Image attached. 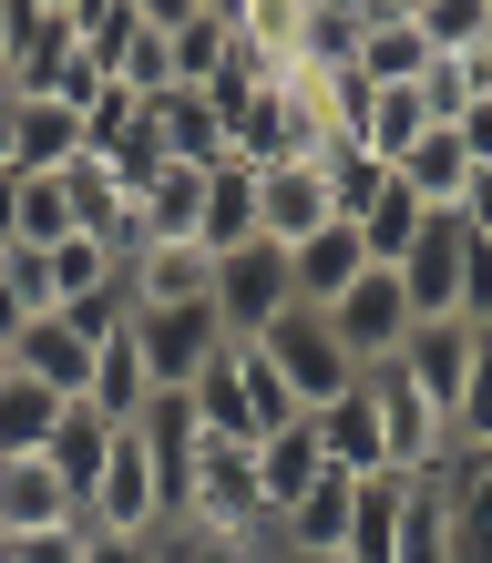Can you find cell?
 I'll return each instance as SVG.
<instances>
[{"label":"cell","mask_w":492,"mask_h":563,"mask_svg":"<svg viewBox=\"0 0 492 563\" xmlns=\"http://www.w3.org/2000/svg\"><path fill=\"white\" fill-rule=\"evenodd\" d=\"M359 277H370V246H359V225H339V216H328L308 246H287V287H298V308H318V318L339 308Z\"/></svg>","instance_id":"30bf717a"},{"label":"cell","mask_w":492,"mask_h":563,"mask_svg":"<svg viewBox=\"0 0 492 563\" xmlns=\"http://www.w3.org/2000/svg\"><path fill=\"white\" fill-rule=\"evenodd\" d=\"M0 379H11V349H0Z\"/></svg>","instance_id":"b9f144b4"},{"label":"cell","mask_w":492,"mask_h":563,"mask_svg":"<svg viewBox=\"0 0 492 563\" xmlns=\"http://www.w3.org/2000/svg\"><path fill=\"white\" fill-rule=\"evenodd\" d=\"M11 369H21V379H42V389H62V400H83V379H92V339H83L62 308H42V318L11 339Z\"/></svg>","instance_id":"9a60e30c"},{"label":"cell","mask_w":492,"mask_h":563,"mask_svg":"<svg viewBox=\"0 0 492 563\" xmlns=\"http://www.w3.org/2000/svg\"><path fill=\"white\" fill-rule=\"evenodd\" d=\"M247 349H256V358L277 369V389L298 400V420H308V410H328V400H349V389H359L349 349L328 339V318H318V308H287V318L267 328V339H247Z\"/></svg>","instance_id":"6da1fadb"},{"label":"cell","mask_w":492,"mask_h":563,"mask_svg":"<svg viewBox=\"0 0 492 563\" xmlns=\"http://www.w3.org/2000/svg\"><path fill=\"white\" fill-rule=\"evenodd\" d=\"M83 164V113L73 103H11V175H62Z\"/></svg>","instance_id":"ac0fdd59"},{"label":"cell","mask_w":492,"mask_h":563,"mask_svg":"<svg viewBox=\"0 0 492 563\" xmlns=\"http://www.w3.org/2000/svg\"><path fill=\"white\" fill-rule=\"evenodd\" d=\"M349 522H359V482H349V472H318L308 503H287V512L267 522V543H277V553H308V563H339V553H349Z\"/></svg>","instance_id":"ba28073f"},{"label":"cell","mask_w":492,"mask_h":563,"mask_svg":"<svg viewBox=\"0 0 492 563\" xmlns=\"http://www.w3.org/2000/svg\"><path fill=\"white\" fill-rule=\"evenodd\" d=\"M0 62H11V0H0Z\"/></svg>","instance_id":"ab89813d"},{"label":"cell","mask_w":492,"mask_h":563,"mask_svg":"<svg viewBox=\"0 0 492 563\" xmlns=\"http://www.w3.org/2000/svg\"><path fill=\"white\" fill-rule=\"evenodd\" d=\"M420 134H431V113H420V92H370V113H359V154H370V164H401Z\"/></svg>","instance_id":"83f0119b"},{"label":"cell","mask_w":492,"mask_h":563,"mask_svg":"<svg viewBox=\"0 0 492 563\" xmlns=\"http://www.w3.org/2000/svg\"><path fill=\"white\" fill-rule=\"evenodd\" d=\"M113 441H123V420H103L92 400H73V410H62V430H52V451H42V461H52V482L73 492V503H92V482H103Z\"/></svg>","instance_id":"2e32d148"},{"label":"cell","mask_w":492,"mask_h":563,"mask_svg":"<svg viewBox=\"0 0 492 563\" xmlns=\"http://www.w3.org/2000/svg\"><path fill=\"white\" fill-rule=\"evenodd\" d=\"M390 175H401L411 195H420V206H431V216H462V185H472V154L462 144H451L441 134V123H431V134H420L401 164H390Z\"/></svg>","instance_id":"d4e9b609"},{"label":"cell","mask_w":492,"mask_h":563,"mask_svg":"<svg viewBox=\"0 0 492 563\" xmlns=\"http://www.w3.org/2000/svg\"><path fill=\"white\" fill-rule=\"evenodd\" d=\"M83 400L103 410V420H134L154 400V369H144V349H134V318L113 328V339H92V379H83Z\"/></svg>","instance_id":"d6986e66"},{"label":"cell","mask_w":492,"mask_h":563,"mask_svg":"<svg viewBox=\"0 0 492 563\" xmlns=\"http://www.w3.org/2000/svg\"><path fill=\"white\" fill-rule=\"evenodd\" d=\"M370 92H411L420 73H431V42H420L411 0H359V62H349Z\"/></svg>","instance_id":"52a82bcc"},{"label":"cell","mask_w":492,"mask_h":563,"mask_svg":"<svg viewBox=\"0 0 492 563\" xmlns=\"http://www.w3.org/2000/svg\"><path fill=\"white\" fill-rule=\"evenodd\" d=\"M318 472H328V461H318V441H308V420L267 430V441H256V503H267V522H277L287 503H308Z\"/></svg>","instance_id":"7402d4cb"},{"label":"cell","mask_w":492,"mask_h":563,"mask_svg":"<svg viewBox=\"0 0 492 563\" xmlns=\"http://www.w3.org/2000/svg\"><path fill=\"white\" fill-rule=\"evenodd\" d=\"M441 522H451V563H492V461L441 472Z\"/></svg>","instance_id":"44dd1931"},{"label":"cell","mask_w":492,"mask_h":563,"mask_svg":"<svg viewBox=\"0 0 492 563\" xmlns=\"http://www.w3.org/2000/svg\"><path fill=\"white\" fill-rule=\"evenodd\" d=\"M154 134H164V164H226V123H216L206 92H164Z\"/></svg>","instance_id":"484cf974"},{"label":"cell","mask_w":492,"mask_h":563,"mask_svg":"<svg viewBox=\"0 0 492 563\" xmlns=\"http://www.w3.org/2000/svg\"><path fill=\"white\" fill-rule=\"evenodd\" d=\"M0 563H11V543H0Z\"/></svg>","instance_id":"7bdbcfd3"},{"label":"cell","mask_w":492,"mask_h":563,"mask_svg":"<svg viewBox=\"0 0 492 563\" xmlns=\"http://www.w3.org/2000/svg\"><path fill=\"white\" fill-rule=\"evenodd\" d=\"M256 553H267V543H216V533H185V522L154 543V563H256Z\"/></svg>","instance_id":"e575fe53"},{"label":"cell","mask_w":492,"mask_h":563,"mask_svg":"<svg viewBox=\"0 0 492 563\" xmlns=\"http://www.w3.org/2000/svg\"><path fill=\"white\" fill-rule=\"evenodd\" d=\"M411 92H420V113H431V123H462L482 92H492V73H482V52H451V62H431Z\"/></svg>","instance_id":"f546056e"},{"label":"cell","mask_w":492,"mask_h":563,"mask_svg":"<svg viewBox=\"0 0 492 563\" xmlns=\"http://www.w3.org/2000/svg\"><path fill=\"white\" fill-rule=\"evenodd\" d=\"M62 236H73V195H62V175H21V195H11V246L52 256Z\"/></svg>","instance_id":"f1b7e54d"},{"label":"cell","mask_w":492,"mask_h":563,"mask_svg":"<svg viewBox=\"0 0 492 563\" xmlns=\"http://www.w3.org/2000/svg\"><path fill=\"white\" fill-rule=\"evenodd\" d=\"M318 225H328L318 164H256V236H267V246H308Z\"/></svg>","instance_id":"7c38bea8"},{"label":"cell","mask_w":492,"mask_h":563,"mask_svg":"<svg viewBox=\"0 0 492 563\" xmlns=\"http://www.w3.org/2000/svg\"><path fill=\"white\" fill-rule=\"evenodd\" d=\"M134 349H144L154 389H195V379H206L237 339H226L216 297H195V308H144V318H134Z\"/></svg>","instance_id":"3957f363"},{"label":"cell","mask_w":492,"mask_h":563,"mask_svg":"<svg viewBox=\"0 0 492 563\" xmlns=\"http://www.w3.org/2000/svg\"><path fill=\"white\" fill-rule=\"evenodd\" d=\"M308 441L328 472H349V482H380L390 472V451H380V410H370V389H349V400H328L308 410Z\"/></svg>","instance_id":"5bb4252c"},{"label":"cell","mask_w":492,"mask_h":563,"mask_svg":"<svg viewBox=\"0 0 492 563\" xmlns=\"http://www.w3.org/2000/svg\"><path fill=\"white\" fill-rule=\"evenodd\" d=\"M83 543H92V512L83 522H52V533H21L11 563H83Z\"/></svg>","instance_id":"d590c367"},{"label":"cell","mask_w":492,"mask_h":563,"mask_svg":"<svg viewBox=\"0 0 492 563\" xmlns=\"http://www.w3.org/2000/svg\"><path fill=\"white\" fill-rule=\"evenodd\" d=\"M195 297H216V256L206 246H134L123 256V308H195Z\"/></svg>","instance_id":"8fae6325"},{"label":"cell","mask_w":492,"mask_h":563,"mask_svg":"<svg viewBox=\"0 0 492 563\" xmlns=\"http://www.w3.org/2000/svg\"><path fill=\"white\" fill-rule=\"evenodd\" d=\"M42 287H52V308L73 318V308H92V297H123V256H103L92 236H62L42 256Z\"/></svg>","instance_id":"cb8c5ba5"},{"label":"cell","mask_w":492,"mask_h":563,"mask_svg":"<svg viewBox=\"0 0 492 563\" xmlns=\"http://www.w3.org/2000/svg\"><path fill=\"white\" fill-rule=\"evenodd\" d=\"M472 358H482V339H472L462 318H420L411 339H401V358H390V369H401L420 400L451 420V400H462V379H472Z\"/></svg>","instance_id":"9c48e42d"},{"label":"cell","mask_w":492,"mask_h":563,"mask_svg":"<svg viewBox=\"0 0 492 563\" xmlns=\"http://www.w3.org/2000/svg\"><path fill=\"white\" fill-rule=\"evenodd\" d=\"M62 410H73V400H62V389H42V379H0V461H42L52 451V430H62Z\"/></svg>","instance_id":"603a6c76"},{"label":"cell","mask_w":492,"mask_h":563,"mask_svg":"<svg viewBox=\"0 0 492 563\" xmlns=\"http://www.w3.org/2000/svg\"><path fill=\"white\" fill-rule=\"evenodd\" d=\"M52 522H83V503L52 482V461H0V543L52 533Z\"/></svg>","instance_id":"e0dca14e"},{"label":"cell","mask_w":492,"mask_h":563,"mask_svg":"<svg viewBox=\"0 0 492 563\" xmlns=\"http://www.w3.org/2000/svg\"><path fill=\"white\" fill-rule=\"evenodd\" d=\"M195 246H206V256L256 246V164H237V154H226L216 175H206V225H195Z\"/></svg>","instance_id":"ffe728a7"},{"label":"cell","mask_w":492,"mask_h":563,"mask_svg":"<svg viewBox=\"0 0 492 563\" xmlns=\"http://www.w3.org/2000/svg\"><path fill=\"white\" fill-rule=\"evenodd\" d=\"M83 52V0H11V62H0V92L31 103L52 92V73Z\"/></svg>","instance_id":"277c9868"},{"label":"cell","mask_w":492,"mask_h":563,"mask_svg":"<svg viewBox=\"0 0 492 563\" xmlns=\"http://www.w3.org/2000/svg\"><path fill=\"white\" fill-rule=\"evenodd\" d=\"M411 21H420V42H431V62H451V52H482L492 0H411Z\"/></svg>","instance_id":"4dcf8cb0"},{"label":"cell","mask_w":492,"mask_h":563,"mask_svg":"<svg viewBox=\"0 0 492 563\" xmlns=\"http://www.w3.org/2000/svg\"><path fill=\"white\" fill-rule=\"evenodd\" d=\"M462 236L492 246V164H472V185H462Z\"/></svg>","instance_id":"8d00e7d4"},{"label":"cell","mask_w":492,"mask_h":563,"mask_svg":"<svg viewBox=\"0 0 492 563\" xmlns=\"http://www.w3.org/2000/svg\"><path fill=\"white\" fill-rule=\"evenodd\" d=\"M298 308V287H287V246H237V256H216V318H226V339H267V328Z\"/></svg>","instance_id":"5b68a950"},{"label":"cell","mask_w":492,"mask_h":563,"mask_svg":"<svg viewBox=\"0 0 492 563\" xmlns=\"http://www.w3.org/2000/svg\"><path fill=\"white\" fill-rule=\"evenodd\" d=\"M390 563H451V522H441V482H411L401 503V553Z\"/></svg>","instance_id":"d6a6232c"},{"label":"cell","mask_w":492,"mask_h":563,"mask_svg":"<svg viewBox=\"0 0 492 563\" xmlns=\"http://www.w3.org/2000/svg\"><path fill=\"white\" fill-rule=\"evenodd\" d=\"M83 563H154V543H134V533H92Z\"/></svg>","instance_id":"74e56055"},{"label":"cell","mask_w":492,"mask_h":563,"mask_svg":"<svg viewBox=\"0 0 492 563\" xmlns=\"http://www.w3.org/2000/svg\"><path fill=\"white\" fill-rule=\"evenodd\" d=\"M144 31V0H83V52H92V73L113 82V62H123V42Z\"/></svg>","instance_id":"836d02e7"},{"label":"cell","mask_w":492,"mask_h":563,"mask_svg":"<svg viewBox=\"0 0 492 563\" xmlns=\"http://www.w3.org/2000/svg\"><path fill=\"white\" fill-rule=\"evenodd\" d=\"M328 339L349 349V369H359V379L390 369V358H401V339H411V297H401V277L370 267V277L339 297V308H328Z\"/></svg>","instance_id":"8992f818"},{"label":"cell","mask_w":492,"mask_h":563,"mask_svg":"<svg viewBox=\"0 0 492 563\" xmlns=\"http://www.w3.org/2000/svg\"><path fill=\"white\" fill-rule=\"evenodd\" d=\"M359 389H370V410H380V451H390V472H401V482H441V472H451V420L420 400L401 369H370Z\"/></svg>","instance_id":"7a4b0ae2"},{"label":"cell","mask_w":492,"mask_h":563,"mask_svg":"<svg viewBox=\"0 0 492 563\" xmlns=\"http://www.w3.org/2000/svg\"><path fill=\"white\" fill-rule=\"evenodd\" d=\"M42 308H52V287H42V256H31V246H0V349H11L21 328L42 318Z\"/></svg>","instance_id":"1f68e13d"},{"label":"cell","mask_w":492,"mask_h":563,"mask_svg":"<svg viewBox=\"0 0 492 563\" xmlns=\"http://www.w3.org/2000/svg\"><path fill=\"white\" fill-rule=\"evenodd\" d=\"M390 277H401V297H411V328L420 318H451V297H462V216H431V225H420V246Z\"/></svg>","instance_id":"4fadbf2b"},{"label":"cell","mask_w":492,"mask_h":563,"mask_svg":"<svg viewBox=\"0 0 492 563\" xmlns=\"http://www.w3.org/2000/svg\"><path fill=\"white\" fill-rule=\"evenodd\" d=\"M482 73H492V31H482Z\"/></svg>","instance_id":"60d3db41"},{"label":"cell","mask_w":492,"mask_h":563,"mask_svg":"<svg viewBox=\"0 0 492 563\" xmlns=\"http://www.w3.org/2000/svg\"><path fill=\"white\" fill-rule=\"evenodd\" d=\"M420 225H431V206H420V195L390 175V185H380V206L359 216V246H370V267H401V256L420 246Z\"/></svg>","instance_id":"4316f807"},{"label":"cell","mask_w":492,"mask_h":563,"mask_svg":"<svg viewBox=\"0 0 492 563\" xmlns=\"http://www.w3.org/2000/svg\"><path fill=\"white\" fill-rule=\"evenodd\" d=\"M11 195H21V175H0V246H11Z\"/></svg>","instance_id":"f35d334b"}]
</instances>
